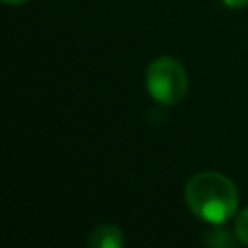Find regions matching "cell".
<instances>
[{"label": "cell", "instance_id": "52a82bcc", "mask_svg": "<svg viewBox=\"0 0 248 248\" xmlns=\"http://www.w3.org/2000/svg\"><path fill=\"white\" fill-rule=\"evenodd\" d=\"M6 4H12V6H19V4H25L27 0H4Z\"/></svg>", "mask_w": 248, "mask_h": 248}, {"label": "cell", "instance_id": "7a4b0ae2", "mask_svg": "<svg viewBox=\"0 0 248 248\" xmlns=\"http://www.w3.org/2000/svg\"><path fill=\"white\" fill-rule=\"evenodd\" d=\"M145 87L151 99L161 105L178 103L188 89V76L184 66L172 56L155 58L145 72Z\"/></svg>", "mask_w": 248, "mask_h": 248}, {"label": "cell", "instance_id": "277c9868", "mask_svg": "<svg viewBox=\"0 0 248 248\" xmlns=\"http://www.w3.org/2000/svg\"><path fill=\"white\" fill-rule=\"evenodd\" d=\"M202 242L207 246H217V248H234L240 240H238L236 232H232V231L213 229V231H207V234L202 238Z\"/></svg>", "mask_w": 248, "mask_h": 248}, {"label": "cell", "instance_id": "6da1fadb", "mask_svg": "<svg viewBox=\"0 0 248 248\" xmlns=\"http://www.w3.org/2000/svg\"><path fill=\"white\" fill-rule=\"evenodd\" d=\"M184 198L190 211L211 225H223L229 221L238 203V194L232 180L215 170L194 174L186 182Z\"/></svg>", "mask_w": 248, "mask_h": 248}, {"label": "cell", "instance_id": "5b68a950", "mask_svg": "<svg viewBox=\"0 0 248 248\" xmlns=\"http://www.w3.org/2000/svg\"><path fill=\"white\" fill-rule=\"evenodd\" d=\"M234 232L242 244L248 246V207L240 211V215L234 221Z\"/></svg>", "mask_w": 248, "mask_h": 248}, {"label": "cell", "instance_id": "3957f363", "mask_svg": "<svg viewBox=\"0 0 248 248\" xmlns=\"http://www.w3.org/2000/svg\"><path fill=\"white\" fill-rule=\"evenodd\" d=\"M124 244V234L116 225H99L91 231L87 238L89 248H120Z\"/></svg>", "mask_w": 248, "mask_h": 248}, {"label": "cell", "instance_id": "8992f818", "mask_svg": "<svg viewBox=\"0 0 248 248\" xmlns=\"http://www.w3.org/2000/svg\"><path fill=\"white\" fill-rule=\"evenodd\" d=\"M227 8H232V10H240L244 6H248V0H221Z\"/></svg>", "mask_w": 248, "mask_h": 248}]
</instances>
